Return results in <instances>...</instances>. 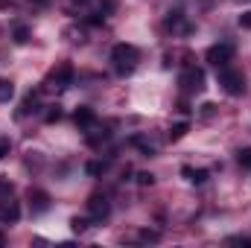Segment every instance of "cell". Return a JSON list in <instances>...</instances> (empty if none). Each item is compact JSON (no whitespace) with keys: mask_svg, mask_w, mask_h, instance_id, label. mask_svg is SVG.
<instances>
[{"mask_svg":"<svg viewBox=\"0 0 251 248\" xmlns=\"http://www.w3.org/2000/svg\"><path fill=\"white\" fill-rule=\"evenodd\" d=\"M137 59H140V53H137L134 44H114V47H111V62H114V70H117L120 76L131 73V70L137 67Z\"/></svg>","mask_w":251,"mask_h":248,"instance_id":"1","label":"cell"},{"mask_svg":"<svg viewBox=\"0 0 251 248\" xmlns=\"http://www.w3.org/2000/svg\"><path fill=\"white\" fill-rule=\"evenodd\" d=\"M219 85H222L225 94H231V97H240V94L246 91V79H243V73H240V70H231L228 64L219 67Z\"/></svg>","mask_w":251,"mask_h":248,"instance_id":"2","label":"cell"},{"mask_svg":"<svg viewBox=\"0 0 251 248\" xmlns=\"http://www.w3.org/2000/svg\"><path fill=\"white\" fill-rule=\"evenodd\" d=\"M88 213H91V219H97V222H102L108 213H111V204H108V198L105 196H91L88 198Z\"/></svg>","mask_w":251,"mask_h":248,"instance_id":"3","label":"cell"},{"mask_svg":"<svg viewBox=\"0 0 251 248\" xmlns=\"http://www.w3.org/2000/svg\"><path fill=\"white\" fill-rule=\"evenodd\" d=\"M231 56H234V47L231 44H213L207 50V62L216 64V67H225V64L231 62Z\"/></svg>","mask_w":251,"mask_h":248,"instance_id":"4","label":"cell"},{"mask_svg":"<svg viewBox=\"0 0 251 248\" xmlns=\"http://www.w3.org/2000/svg\"><path fill=\"white\" fill-rule=\"evenodd\" d=\"M70 79H73V67H70V64H62V67L50 76L47 88H50V91H64V88L70 85Z\"/></svg>","mask_w":251,"mask_h":248,"instance_id":"5","label":"cell"},{"mask_svg":"<svg viewBox=\"0 0 251 248\" xmlns=\"http://www.w3.org/2000/svg\"><path fill=\"white\" fill-rule=\"evenodd\" d=\"M181 85L190 88V91H201V88H204V70H201V67H187V70L181 73Z\"/></svg>","mask_w":251,"mask_h":248,"instance_id":"6","label":"cell"},{"mask_svg":"<svg viewBox=\"0 0 251 248\" xmlns=\"http://www.w3.org/2000/svg\"><path fill=\"white\" fill-rule=\"evenodd\" d=\"M181 175L187 178L190 184H204V181L210 178V173H207V170H190V167H184V170H181Z\"/></svg>","mask_w":251,"mask_h":248,"instance_id":"7","label":"cell"},{"mask_svg":"<svg viewBox=\"0 0 251 248\" xmlns=\"http://www.w3.org/2000/svg\"><path fill=\"white\" fill-rule=\"evenodd\" d=\"M29 201H32V210H38V213L50 207V196L41 193V190H32V193H29Z\"/></svg>","mask_w":251,"mask_h":248,"instance_id":"8","label":"cell"},{"mask_svg":"<svg viewBox=\"0 0 251 248\" xmlns=\"http://www.w3.org/2000/svg\"><path fill=\"white\" fill-rule=\"evenodd\" d=\"M0 216H3V219H9V222H15V219L21 216V210H18V204H15V201H6V204L0 207Z\"/></svg>","mask_w":251,"mask_h":248,"instance_id":"9","label":"cell"},{"mask_svg":"<svg viewBox=\"0 0 251 248\" xmlns=\"http://www.w3.org/2000/svg\"><path fill=\"white\" fill-rule=\"evenodd\" d=\"M187 131H190V123H187V120H181V123H176L173 128H170V140L176 143V140H181Z\"/></svg>","mask_w":251,"mask_h":248,"instance_id":"10","label":"cell"},{"mask_svg":"<svg viewBox=\"0 0 251 248\" xmlns=\"http://www.w3.org/2000/svg\"><path fill=\"white\" fill-rule=\"evenodd\" d=\"M15 97V85L9 79H0V102H9Z\"/></svg>","mask_w":251,"mask_h":248,"instance_id":"11","label":"cell"},{"mask_svg":"<svg viewBox=\"0 0 251 248\" xmlns=\"http://www.w3.org/2000/svg\"><path fill=\"white\" fill-rule=\"evenodd\" d=\"M76 123L79 125H91L94 123V111H91V108H76Z\"/></svg>","mask_w":251,"mask_h":248,"instance_id":"12","label":"cell"},{"mask_svg":"<svg viewBox=\"0 0 251 248\" xmlns=\"http://www.w3.org/2000/svg\"><path fill=\"white\" fill-rule=\"evenodd\" d=\"M237 161H240L243 170H251V149H240L237 152Z\"/></svg>","mask_w":251,"mask_h":248,"instance_id":"13","label":"cell"},{"mask_svg":"<svg viewBox=\"0 0 251 248\" xmlns=\"http://www.w3.org/2000/svg\"><path fill=\"white\" fill-rule=\"evenodd\" d=\"M29 41V29L26 26H15V44H26Z\"/></svg>","mask_w":251,"mask_h":248,"instance_id":"14","label":"cell"},{"mask_svg":"<svg viewBox=\"0 0 251 248\" xmlns=\"http://www.w3.org/2000/svg\"><path fill=\"white\" fill-rule=\"evenodd\" d=\"M29 111H35V97H32V94L24 99V105H21V117H24V114H29Z\"/></svg>","mask_w":251,"mask_h":248,"instance_id":"15","label":"cell"},{"mask_svg":"<svg viewBox=\"0 0 251 248\" xmlns=\"http://www.w3.org/2000/svg\"><path fill=\"white\" fill-rule=\"evenodd\" d=\"M85 170H88V175H102V170H105V164H100V161H91V164H88Z\"/></svg>","mask_w":251,"mask_h":248,"instance_id":"16","label":"cell"},{"mask_svg":"<svg viewBox=\"0 0 251 248\" xmlns=\"http://www.w3.org/2000/svg\"><path fill=\"white\" fill-rule=\"evenodd\" d=\"M152 181H155V175H152V173H137V184H140V187H149Z\"/></svg>","mask_w":251,"mask_h":248,"instance_id":"17","label":"cell"},{"mask_svg":"<svg viewBox=\"0 0 251 248\" xmlns=\"http://www.w3.org/2000/svg\"><path fill=\"white\" fill-rule=\"evenodd\" d=\"M0 196H12V181L0 175Z\"/></svg>","mask_w":251,"mask_h":248,"instance_id":"18","label":"cell"},{"mask_svg":"<svg viewBox=\"0 0 251 248\" xmlns=\"http://www.w3.org/2000/svg\"><path fill=\"white\" fill-rule=\"evenodd\" d=\"M228 243H231V246H243V248H251V240H249V237H231Z\"/></svg>","mask_w":251,"mask_h":248,"instance_id":"19","label":"cell"},{"mask_svg":"<svg viewBox=\"0 0 251 248\" xmlns=\"http://www.w3.org/2000/svg\"><path fill=\"white\" fill-rule=\"evenodd\" d=\"M56 120H62V108H56V105H53V108L47 111V123H56Z\"/></svg>","mask_w":251,"mask_h":248,"instance_id":"20","label":"cell"},{"mask_svg":"<svg viewBox=\"0 0 251 248\" xmlns=\"http://www.w3.org/2000/svg\"><path fill=\"white\" fill-rule=\"evenodd\" d=\"M140 240L143 243H158V231H140Z\"/></svg>","mask_w":251,"mask_h":248,"instance_id":"21","label":"cell"},{"mask_svg":"<svg viewBox=\"0 0 251 248\" xmlns=\"http://www.w3.org/2000/svg\"><path fill=\"white\" fill-rule=\"evenodd\" d=\"M213 114H216V105L213 102H204L201 105V117H213Z\"/></svg>","mask_w":251,"mask_h":248,"instance_id":"22","label":"cell"},{"mask_svg":"<svg viewBox=\"0 0 251 248\" xmlns=\"http://www.w3.org/2000/svg\"><path fill=\"white\" fill-rule=\"evenodd\" d=\"M240 26H243V29H251V9L240 15Z\"/></svg>","mask_w":251,"mask_h":248,"instance_id":"23","label":"cell"},{"mask_svg":"<svg viewBox=\"0 0 251 248\" xmlns=\"http://www.w3.org/2000/svg\"><path fill=\"white\" fill-rule=\"evenodd\" d=\"M70 225H73V231H76V234H82V231L88 228V225H85V219H73Z\"/></svg>","mask_w":251,"mask_h":248,"instance_id":"24","label":"cell"},{"mask_svg":"<svg viewBox=\"0 0 251 248\" xmlns=\"http://www.w3.org/2000/svg\"><path fill=\"white\" fill-rule=\"evenodd\" d=\"M9 155V140H0V158H6Z\"/></svg>","mask_w":251,"mask_h":248,"instance_id":"25","label":"cell"},{"mask_svg":"<svg viewBox=\"0 0 251 248\" xmlns=\"http://www.w3.org/2000/svg\"><path fill=\"white\" fill-rule=\"evenodd\" d=\"M3 243H6V237H3V234H0V248H3Z\"/></svg>","mask_w":251,"mask_h":248,"instance_id":"26","label":"cell"},{"mask_svg":"<svg viewBox=\"0 0 251 248\" xmlns=\"http://www.w3.org/2000/svg\"><path fill=\"white\" fill-rule=\"evenodd\" d=\"M73 3H88V0H73Z\"/></svg>","mask_w":251,"mask_h":248,"instance_id":"27","label":"cell"},{"mask_svg":"<svg viewBox=\"0 0 251 248\" xmlns=\"http://www.w3.org/2000/svg\"><path fill=\"white\" fill-rule=\"evenodd\" d=\"M38 3H44V0H38Z\"/></svg>","mask_w":251,"mask_h":248,"instance_id":"28","label":"cell"}]
</instances>
